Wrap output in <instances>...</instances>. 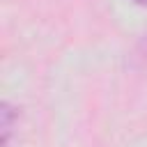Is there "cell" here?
I'll return each mask as SVG.
<instances>
[{"instance_id":"6da1fadb","label":"cell","mask_w":147,"mask_h":147,"mask_svg":"<svg viewBox=\"0 0 147 147\" xmlns=\"http://www.w3.org/2000/svg\"><path fill=\"white\" fill-rule=\"evenodd\" d=\"M16 119H18V110L5 101V103L0 106V133H2V147L9 145V138H11V131H14Z\"/></svg>"},{"instance_id":"7a4b0ae2","label":"cell","mask_w":147,"mask_h":147,"mask_svg":"<svg viewBox=\"0 0 147 147\" xmlns=\"http://www.w3.org/2000/svg\"><path fill=\"white\" fill-rule=\"evenodd\" d=\"M133 2H138V5H147V0H133Z\"/></svg>"}]
</instances>
